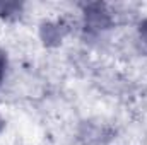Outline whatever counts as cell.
<instances>
[{
	"label": "cell",
	"mask_w": 147,
	"mask_h": 145,
	"mask_svg": "<svg viewBox=\"0 0 147 145\" xmlns=\"http://www.w3.org/2000/svg\"><path fill=\"white\" fill-rule=\"evenodd\" d=\"M140 38H142V41L147 44V21L140 26Z\"/></svg>",
	"instance_id": "7a4b0ae2"
},
{
	"label": "cell",
	"mask_w": 147,
	"mask_h": 145,
	"mask_svg": "<svg viewBox=\"0 0 147 145\" xmlns=\"http://www.w3.org/2000/svg\"><path fill=\"white\" fill-rule=\"evenodd\" d=\"M0 125H2V121H0Z\"/></svg>",
	"instance_id": "3957f363"
},
{
	"label": "cell",
	"mask_w": 147,
	"mask_h": 145,
	"mask_svg": "<svg viewBox=\"0 0 147 145\" xmlns=\"http://www.w3.org/2000/svg\"><path fill=\"white\" fill-rule=\"evenodd\" d=\"M3 75H5V58H3V55L0 53V82H2V79H3Z\"/></svg>",
	"instance_id": "6da1fadb"
}]
</instances>
